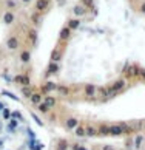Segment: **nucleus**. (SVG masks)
<instances>
[{"label":"nucleus","instance_id":"30","mask_svg":"<svg viewBox=\"0 0 145 150\" xmlns=\"http://www.w3.org/2000/svg\"><path fill=\"white\" fill-rule=\"evenodd\" d=\"M144 122H145V119H139V121H133V122H130V124H131V127H133V129H134L136 132H139V130H142Z\"/></svg>","mask_w":145,"mask_h":150},{"label":"nucleus","instance_id":"18","mask_svg":"<svg viewBox=\"0 0 145 150\" xmlns=\"http://www.w3.org/2000/svg\"><path fill=\"white\" fill-rule=\"evenodd\" d=\"M97 133L99 136H110V124H107V122H100V124L97 125Z\"/></svg>","mask_w":145,"mask_h":150},{"label":"nucleus","instance_id":"44","mask_svg":"<svg viewBox=\"0 0 145 150\" xmlns=\"http://www.w3.org/2000/svg\"><path fill=\"white\" fill-rule=\"evenodd\" d=\"M22 2H23V3H30L31 0H22Z\"/></svg>","mask_w":145,"mask_h":150},{"label":"nucleus","instance_id":"1","mask_svg":"<svg viewBox=\"0 0 145 150\" xmlns=\"http://www.w3.org/2000/svg\"><path fill=\"white\" fill-rule=\"evenodd\" d=\"M139 71H141V65L131 64V65H125L122 68V74H124L127 81H136L139 79Z\"/></svg>","mask_w":145,"mask_h":150},{"label":"nucleus","instance_id":"4","mask_svg":"<svg viewBox=\"0 0 145 150\" xmlns=\"http://www.w3.org/2000/svg\"><path fill=\"white\" fill-rule=\"evenodd\" d=\"M110 88H111V91H113L114 96H118V94H120L127 88V79L125 77H120V79L114 81L113 84H110Z\"/></svg>","mask_w":145,"mask_h":150},{"label":"nucleus","instance_id":"10","mask_svg":"<svg viewBox=\"0 0 145 150\" xmlns=\"http://www.w3.org/2000/svg\"><path fill=\"white\" fill-rule=\"evenodd\" d=\"M56 91H57V94L60 98H70L72 94V88L65 85V84H57V88H56Z\"/></svg>","mask_w":145,"mask_h":150},{"label":"nucleus","instance_id":"12","mask_svg":"<svg viewBox=\"0 0 145 150\" xmlns=\"http://www.w3.org/2000/svg\"><path fill=\"white\" fill-rule=\"evenodd\" d=\"M71 34H72V30H70L68 26H63V28L59 31V42L68 43L70 39H71Z\"/></svg>","mask_w":145,"mask_h":150},{"label":"nucleus","instance_id":"41","mask_svg":"<svg viewBox=\"0 0 145 150\" xmlns=\"http://www.w3.org/2000/svg\"><path fill=\"white\" fill-rule=\"evenodd\" d=\"M141 13H142V14H145V2L141 5Z\"/></svg>","mask_w":145,"mask_h":150},{"label":"nucleus","instance_id":"27","mask_svg":"<svg viewBox=\"0 0 145 150\" xmlns=\"http://www.w3.org/2000/svg\"><path fill=\"white\" fill-rule=\"evenodd\" d=\"M70 149V144H68V141L66 139H59L57 141V146H56V150H68Z\"/></svg>","mask_w":145,"mask_h":150},{"label":"nucleus","instance_id":"34","mask_svg":"<svg viewBox=\"0 0 145 150\" xmlns=\"http://www.w3.org/2000/svg\"><path fill=\"white\" fill-rule=\"evenodd\" d=\"M2 118H3L5 121H9V119H11V110H9L8 107H5V108L2 110Z\"/></svg>","mask_w":145,"mask_h":150},{"label":"nucleus","instance_id":"40","mask_svg":"<svg viewBox=\"0 0 145 150\" xmlns=\"http://www.w3.org/2000/svg\"><path fill=\"white\" fill-rule=\"evenodd\" d=\"M5 138H0V150H3V147H5Z\"/></svg>","mask_w":145,"mask_h":150},{"label":"nucleus","instance_id":"39","mask_svg":"<svg viewBox=\"0 0 145 150\" xmlns=\"http://www.w3.org/2000/svg\"><path fill=\"white\" fill-rule=\"evenodd\" d=\"M99 150H116V149L113 146H110V144H105V146H102Z\"/></svg>","mask_w":145,"mask_h":150},{"label":"nucleus","instance_id":"48","mask_svg":"<svg viewBox=\"0 0 145 150\" xmlns=\"http://www.w3.org/2000/svg\"><path fill=\"white\" fill-rule=\"evenodd\" d=\"M0 54H2V51H0Z\"/></svg>","mask_w":145,"mask_h":150},{"label":"nucleus","instance_id":"9","mask_svg":"<svg viewBox=\"0 0 145 150\" xmlns=\"http://www.w3.org/2000/svg\"><path fill=\"white\" fill-rule=\"evenodd\" d=\"M79 124H80V121L77 119L76 116H68V118H65V121H63V127H65V130H68V132H72Z\"/></svg>","mask_w":145,"mask_h":150},{"label":"nucleus","instance_id":"21","mask_svg":"<svg viewBox=\"0 0 145 150\" xmlns=\"http://www.w3.org/2000/svg\"><path fill=\"white\" fill-rule=\"evenodd\" d=\"M14 22H15V14L13 13V11L8 9L6 13L3 14V23H5V25H13Z\"/></svg>","mask_w":145,"mask_h":150},{"label":"nucleus","instance_id":"6","mask_svg":"<svg viewBox=\"0 0 145 150\" xmlns=\"http://www.w3.org/2000/svg\"><path fill=\"white\" fill-rule=\"evenodd\" d=\"M56 88H57V84L53 81H45L43 84L37 88L39 91H40L43 96H46V94H51V91H56Z\"/></svg>","mask_w":145,"mask_h":150},{"label":"nucleus","instance_id":"25","mask_svg":"<svg viewBox=\"0 0 145 150\" xmlns=\"http://www.w3.org/2000/svg\"><path fill=\"white\" fill-rule=\"evenodd\" d=\"M34 90H36V88H32L31 85H30V87H20V93H22V96L26 98V99H30V96H31L32 93H34Z\"/></svg>","mask_w":145,"mask_h":150},{"label":"nucleus","instance_id":"26","mask_svg":"<svg viewBox=\"0 0 145 150\" xmlns=\"http://www.w3.org/2000/svg\"><path fill=\"white\" fill-rule=\"evenodd\" d=\"M36 108L39 110V113H42V115H45V116H48V115H49V112H51V108H49L46 104H43V102H40Z\"/></svg>","mask_w":145,"mask_h":150},{"label":"nucleus","instance_id":"35","mask_svg":"<svg viewBox=\"0 0 145 150\" xmlns=\"http://www.w3.org/2000/svg\"><path fill=\"white\" fill-rule=\"evenodd\" d=\"M70 149L71 150H88L85 146H82V144H79V142H72L70 146Z\"/></svg>","mask_w":145,"mask_h":150},{"label":"nucleus","instance_id":"11","mask_svg":"<svg viewBox=\"0 0 145 150\" xmlns=\"http://www.w3.org/2000/svg\"><path fill=\"white\" fill-rule=\"evenodd\" d=\"M62 59H63V48H60V45H57L51 51L49 60H51V62H62Z\"/></svg>","mask_w":145,"mask_h":150},{"label":"nucleus","instance_id":"15","mask_svg":"<svg viewBox=\"0 0 145 150\" xmlns=\"http://www.w3.org/2000/svg\"><path fill=\"white\" fill-rule=\"evenodd\" d=\"M19 59H20V62H22V64L28 65V64L31 62V50L23 48V50L20 51V54H19Z\"/></svg>","mask_w":145,"mask_h":150},{"label":"nucleus","instance_id":"14","mask_svg":"<svg viewBox=\"0 0 145 150\" xmlns=\"http://www.w3.org/2000/svg\"><path fill=\"white\" fill-rule=\"evenodd\" d=\"M96 136H99V133H97V125L85 124V138H96Z\"/></svg>","mask_w":145,"mask_h":150},{"label":"nucleus","instance_id":"23","mask_svg":"<svg viewBox=\"0 0 145 150\" xmlns=\"http://www.w3.org/2000/svg\"><path fill=\"white\" fill-rule=\"evenodd\" d=\"M72 133H74V136L79 138V139L80 138H85V124H79L74 130H72Z\"/></svg>","mask_w":145,"mask_h":150},{"label":"nucleus","instance_id":"45","mask_svg":"<svg viewBox=\"0 0 145 150\" xmlns=\"http://www.w3.org/2000/svg\"><path fill=\"white\" fill-rule=\"evenodd\" d=\"M142 132L145 133V122H144V127H142Z\"/></svg>","mask_w":145,"mask_h":150},{"label":"nucleus","instance_id":"28","mask_svg":"<svg viewBox=\"0 0 145 150\" xmlns=\"http://www.w3.org/2000/svg\"><path fill=\"white\" fill-rule=\"evenodd\" d=\"M125 150H134V142H133V136H127V139L124 142Z\"/></svg>","mask_w":145,"mask_h":150},{"label":"nucleus","instance_id":"37","mask_svg":"<svg viewBox=\"0 0 145 150\" xmlns=\"http://www.w3.org/2000/svg\"><path fill=\"white\" fill-rule=\"evenodd\" d=\"M56 116H57L56 113L49 112V115H48V121H49V122H56V121H57V118H56Z\"/></svg>","mask_w":145,"mask_h":150},{"label":"nucleus","instance_id":"3","mask_svg":"<svg viewBox=\"0 0 145 150\" xmlns=\"http://www.w3.org/2000/svg\"><path fill=\"white\" fill-rule=\"evenodd\" d=\"M97 98H99L102 102H105V101H110V99H113V98H114V94H113V91H111L110 85L97 87Z\"/></svg>","mask_w":145,"mask_h":150},{"label":"nucleus","instance_id":"38","mask_svg":"<svg viewBox=\"0 0 145 150\" xmlns=\"http://www.w3.org/2000/svg\"><path fill=\"white\" fill-rule=\"evenodd\" d=\"M83 5L87 8H93L94 6V0H83Z\"/></svg>","mask_w":145,"mask_h":150},{"label":"nucleus","instance_id":"42","mask_svg":"<svg viewBox=\"0 0 145 150\" xmlns=\"http://www.w3.org/2000/svg\"><path fill=\"white\" fill-rule=\"evenodd\" d=\"M5 107H6V105H5V102H2V101H0V112H2V110H3Z\"/></svg>","mask_w":145,"mask_h":150},{"label":"nucleus","instance_id":"13","mask_svg":"<svg viewBox=\"0 0 145 150\" xmlns=\"http://www.w3.org/2000/svg\"><path fill=\"white\" fill-rule=\"evenodd\" d=\"M40 102H43V94L36 88L34 93H32L31 96H30V104H31V105H34V107H37V105L40 104Z\"/></svg>","mask_w":145,"mask_h":150},{"label":"nucleus","instance_id":"33","mask_svg":"<svg viewBox=\"0 0 145 150\" xmlns=\"http://www.w3.org/2000/svg\"><path fill=\"white\" fill-rule=\"evenodd\" d=\"M11 118H15L17 121H25L23 115H22V112H19V110H13V112H11Z\"/></svg>","mask_w":145,"mask_h":150},{"label":"nucleus","instance_id":"36","mask_svg":"<svg viewBox=\"0 0 145 150\" xmlns=\"http://www.w3.org/2000/svg\"><path fill=\"white\" fill-rule=\"evenodd\" d=\"M139 79L145 84V68H142V67H141V71H139Z\"/></svg>","mask_w":145,"mask_h":150},{"label":"nucleus","instance_id":"20","mask_svg":"<svg viewBox=\"0 0 145 150\" xmlns=\"http://www.w3.org/2000/svg\"><path fill=\"white\" fill-rule=\"evenodd\" d=\"M43 104H46L49 108H54L56 105H57V98L53 96V94H46V96H43Z\"/></svg>","mask_w":145,"mask_h":150},{"label":"nucleus","instance_id":"47","mask_svg":"<svg viewBox=\"0 0 145 150\" xmlns=\"http://www.w3.org/2000/svg\"><path fill=\"white\" fill-rule=\"evenodd\" d=\"M120 150H125V149H120Z\"/></svg>","mask_w":145,"mask_h":150},{"label":"nucleus","instance_id":"24","mask_svg":"<svg viewBox=\"0 0 145 150\" xmlns=\"http://www.w3.org/2000/svg\"><path fill=\"white\" fill-rule=\"evenodd\" d=\"M31 22L34 26H39L42 23V13H39V11H34V13L31 14Z\"/></svg>","mask_w":145,"mask_h":150},{"label":"nucleus","instance_id":"19","mask_svg":"<svg viewBox=\"0 0 145 150\" xmlns=\"http://www.w3.org/2000/svg\"><path fill=\"white\" fill-rule=\"evenodd\" d=\"M49 3H51V0H36V11L39 13L46 11L49 8Z\"/></svg>","mask_w":145,"mask_h":150},{"label":"nucleus","instance_id":"2","mask_svg":"<svg viewBox=\"0 0 145 150\" xmlns=\"http://www.w3.org/2000/svg\"><path fill=\"white\" fill-rule=\"evenodd\" d=\"M60 70H62V62H51L49 60L45 71H43V77H51V76H57L60 73Z\"/></svg>","mask_w":145,"mask_h":150},{"label":"nucleus","instance_id":"17","mask_svg":"<svg viewBox=\"0 0 145 150\" xmlns=\"http://www.w3.org/2000/svg\"><path fill=\"white\" fill-rule=\"evenodd\" d=\"M37 40H39L37 31H36L34 28L28 30V42L31 43V48H36V45H37Z\"/></svg>","mask_w":145,"mask_h":150},{"label":"nucleus","instance_id":"7","mask_svg":"<svg viewBox=\"0 0 145 150\" xmlns=\"http://www.w3.org/2000/svg\"><path fill=\"white\" fill-rule=\"evenodd\" d=\"M14 82L20 87H30L31 85V77L26 73H19V74L14 76Z\"/></svg>","mask_w":145,"mask_h":150},{"label":"nucleus","instance_id":"16","mask_svg":"<svg viewBox=\"0 0 145 150\" xmlns=\"http://www.w3.org/2000/svg\"><path fill=\"white\" fill-rule=\"evenodd\" d=\"M133 142H134V150H141L144 142H145V136L142 133H134V136H133Z\"/></svg>","mask_w":145,"mask_h":150},{"label":"nucleus","instance_id":"31","mask_svg":"<svg viewBox=\"0 0 145 150\" xmlns=\"http://www.w3.org/2000/svg\"><path fill=\"white\" fill-rule=\"evenodd\" d=\"M2 94H3V96H6V98H9V99H13V101H15V102H20V98L17 96V94L9 93L8 90H3V91H2Z\"/></svg>","mask_w":145,"mask_h":150},{"label":"nucleus","instance_id":"32","mask_svg":"<svg viewBox=\"0 0 145 150\" xmlns=\"http://www.w3.org/2000/svg\"><path fill=\"white\" fill-rule=\"evenodd\" d=\"M30 115H31V118H32V121H34V122H36V124H37L39 127H43V125H45V122H43V121H42L40 118H39V115H36L34 112H31Z\"/></svg>","mask_w":145,"mask_h":150},{"label":"nucleus","instance_id":"5","mask_svg":"<svg viewBox=\"0 0 145 150\" xmlns=\"http://www.w3.org/2000/svg\"><path fill=\"white\" fill-rule=\"evenodd\" d=\"M82 94H83V98H87V99H94L97 96V85L85 84L82 87Z\"/></svg>","mask_w":145,"mask_h":150},{"label":"nucleus","instance_id":"43","mask_svg":"<svg viewBox=\"0 0 145 150\" xmlns=\"http://www.w3.org/2000/svg\"><path fill=\"white\" fill-rule=\"evenodd\" d=\"M0 133H3V124L0 122Z\"/></svg>","mask_w":145,"mask_h":150},{"label":"nucleus","instance_id":"46","mask_svg":"<svg viewBox=\"0 0 145 150\" xmlns=\"http://www.w3.org/2000/svg\"><path fill=\"white\" fill-rule=\"evenodd\" d=\"M0 118H2V112H0Z\"/></svg>","mask_w":145,"mask_h":150},{"label":"nucleus","instance_id":"8","mask_svg":"<svg viewBox=\"0 0 145 150\" xmlns=\"http://www.w3.org/2000/svg\"><path fill=\"white\" fill-rule=\"evenodd\" d=\"M22 45V42H20V39L17 36H9L6 39V48L9 50V51H17V50L20 48Z\"/></svg>","mask_w":145,"mask_h":150},{"label":"nucleus","instance_id":"22","mask_svg":"<svg viewBox=\"0 0 145 150\" xmlns=\"http://www.w3.org/2000/svg\"><path fill=\"white\" fill-rule=\"evenodd\" d=\"M72 14H74L76 17H83V16L87 14V6L85 5H76V6L72 8Z\"/></svg>","mask_w":145,"mask_h":150},{"label":"nucleus","instance_id":"29","mask_svg":"<svg viewBox=\"0 0 145 150\" xmlns=\"http://www.w3.org/2000/svg\"><path fill=\"white\" fill-rule=\"evenodd\" d=\"M66 26H68L70 30H77L80 26V20L79 19H71V20H68V25Z\"/></svg>","mask_w":145,"mask_h":150}]
</instances>
